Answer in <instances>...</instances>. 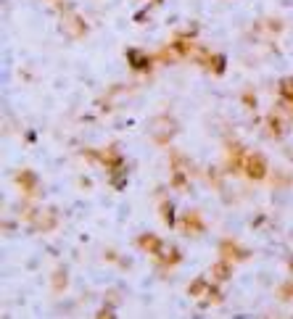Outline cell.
<instances>
[{
    "label": "cell",
    "mask_w": 293,
    "mask_h": 319,
    "mask_svg": "<svg viewBox=\"0 0 293 319\" xmlns=\"http://www.w3.org/2000/svg\"><path fill=\"white\" fill-rule=\"evenodd\" d=\"M61 27H64V32H66V34H72V37H79V34L85 32V27H82V21H79L77 16H72V14H66V16H64Z\"/></svg>",
    "instance_id": "6da1fadb"
},
{
    "label": "cell",
    "mask_w": 293,
    "mask_h": 319,
    "mask_svg": "<svg viewBox=\"0 0 293 319\" xmlns=\"http://www.w3.org/2000/svg\"><path fill=\"white\" fill-rule=\"evenodd\" d=\"M154 135H156L159 140H167V137L172 135V124H169L167 119H159L156 127H154Z\"/></svg>",
    "instance_id": "7a4b0ae2"
},
{
    "label": "cell",
    "mask_w": 293,
    "mask_h": 319,
    "mask_svg": "<svg viewBox=\"0 0 293 319\" xmlns=\"http://www.w3.org/2000/svg\"><path fill=\"white\" fill-rule=\"evenodd\" d=\"M249 174H251V177H262V174H264V161L251 158V161H249Z\"/></svg>",
    "instance_id": "3957f363"
},
{
    "label": "cell",
    "mask_w": 293,
    "mask_h": 319,
    "mask_svg": "<svg viewBox=\"0 0 293 319\" xmlns=\"http://www.w3.org/2000/svg\"><path fill=\"white\" fill-rule=\"evenodd\" d=\"M283 95L293 100V79H288V82H283Z\"/></svg>",
    "instance_id": "277c9868"
}]
</instances>
